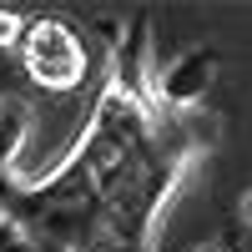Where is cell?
<instances>
[{
  "mask_svg": "<svg viewBox=\"0 0 252 252\" xmlns=\"http://www.w3.org/2000/svg\"><path fill=\"white\" fill-rule=\"evenodd\" d=\"M26 66L35 81H46V86H76L81 76V51L66 26H56V20H40L26 40Z\"/></svg>",
  "mask_w": 252,
  "mask_h": 252,
  "instance_id": "1",
  "label": "cell"
},
{
  "mask_svg": "<svg viewBox=\"0 0 252 252\" xmlns=\"http://www.w3.org/2000/svg\"><path fill=\"white\" fill-rule=\"evenodd\" d=\"M247 217H252V197H247Z\"/></svg>",
  "mask_w": 252,
  "mask_h": 252,
  "instance_id": "2",
  "label": "cell"
}]
</instances>
